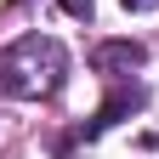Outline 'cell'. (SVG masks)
Returning <instances> with one entry per match:
<instances>
[{
  "instance_id": "obj_1",
  "label": "cell",
  "mask_w": 159,
  "mask_h": 159,
  "mask_svg": "<svg viewBox=\"0 0 159 159\" xmlns=\"http://www.w3.org/2000/svg\"><path fill=\"white\" fill-rule=\"evenodd\" d=\"M68 80V51L51 34H23L0 51V97L34 102V97H57Z\"/></svg>"
},
{
  "instance_id": "obj_2",
  "label": "cell",
  "mask_w": 159,
  "mask_h": 159,
  "mask_svg": "<svg viewBox=\"0 0 159 159\" xmlns=\"http://www.w3.org/2000/svg\"><path fill=\"white\" fill-rule=\"evenodd\" d=\"M142 102H148V91H142V85H119L108 102L97 108V119H91V125H80V142H97V136H102V131H114L119 119H131Z\"/></svg>"
},
{
  "instance_id": "obj_3",
  "label": "cell",
  "mask_w": 159,
  "mask_h": 159,
  "mask_svg": "<svg viewBox=\"0 0 159 159\" xmlns=\"http://www.w3.org/2000/svg\"><path fill=\"white\" fill-rule=\"evenodd\" d=\"M142 46H136V40H108V46H97L91 51V68L97 74H108V80H125L131 68H142Z\"/></svg>"
},
{
  "instance_id": "obj_4",
  "label": "cell",
  "mask_w": 159,
  "mask_h": 159,
  "mask_svg": "<svg viewBox=\"0 0 159 159\" xmlns=\"http://www.w3.org/2000/svg\"><path fill=\"white\" fill-rule=\"evenodd\" d=\"M63 11H68V17H85V23H91V11H97V0H63Z\"/></svg>"
},
{
  "instance_id": "obj_5",
  "label": "cell",
  "mask_w": 159,
  "mask_h": 159,
  "mask_svg": "<svg viewBox=\"0 0 159 159\" xmlns=\"http://www.w3.org/2000/svg\"><path fill=\"white\" fill-rule=\"evenodd\" d=\"M119 6H125V11H153L159 0H119Z\"/></svg>"
},
{
  "instance_id": "obj_6",
  "label": "cell",
  "mask_w": 159,
  "mask_h": 159,
  "mask_svg": "<svg viewBox=\"0 0 159 159\" xmlns=\"http://www.w3.org/2000/svg\"><path fill=\"white\" fill-rule=\"evenodd\" d=\"M17 6H29V0H17Z\"/></svg>"
}]
</instances>
